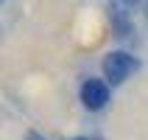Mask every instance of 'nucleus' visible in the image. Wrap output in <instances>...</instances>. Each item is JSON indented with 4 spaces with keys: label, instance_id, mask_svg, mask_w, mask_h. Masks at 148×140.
Here are the masks:
<instances>
[{
    "label": "nucleus",
    "instance_id": "obj_1",
    "mask_svg": "<svg viewBox=\"0 0 148 140\" xmlns=\"http://www.w3.org/2000/svg\"><path fill=\"white\" fill-rule=\"evenodd\" d=\"M137 70H140V59L134 53H129V50H112V53L103 56V79L112 87L129 81Z\"/></svg>",
    "mask_w": 148,
    "mask_h": 140
},
{
    "label": "nucleus",
    "instance_id": "obj_2",
    "mask_svg": "<svg viewBox=\"0 0 148 140\" xmlns=\"http://www.w3.org/2000/svg\"><path fill=\"white\" fill-rule=\"evenodd\" d=\"M143 0H109V23L115 28L117 39L134 34V14L140 11Z\"/></svg>",
    "mask_w": 148,
    "mask_h": 140
},
{
    "label": "nucleus",
    "instance_id": "obj_3",
    "mask_svg": "<svg viewBox=\"0 0 148 140\" xmlns=\"http://www.w3.org/2000/svg\"><path fill=\"white\" fill-rule=\"evenodd\" d=\"M81 104L90 112H101V109L109 107V98H112V92H109V84L103 79H87L81 84Z\"/></svg>",
    "mask_w": 148,
    "mask_h": 140
},
{
    "label": "nucleus",
    "instance_id": "obj_4",
    "mask_svg": "<svg viewBox=\"0 0 148 140\" xmlns=\"http://www.w3.org/2000/svg\"><path fill=\"white\" fill-rule=\"evenodd\" d=\"M28 140H45V137H42L39 132H28Z\"/></svg>",
    "mask_w": 148,
    "mask_h": 140
},
{
    "label": "nucleus",
    "instance_id": "obj_5",
    "mask_svg": "<svg viewBox=\"0 0 148 140\" xmlns=\"http://www.w3.org/2000/svg\"><path fill=\"white\" fill-rule=\"evenodd\" d=\"M73 140H101V137H73Z\"/></svg>",
    "mask_w": 148,
    "mask_h": 140
},
{
    "label": "nucleus",
    "instance_id": "obj_6",
    "mask_svg": "<svg viewBox=\"0 0 148 140\" xmlns=\"http://www.w3.org/2000/svg\"><path fill=\"white\" fill-rule=\"evenodd\" d=\"M0 3H3V0H0Z\"/></svg>",
    "mask_w": 148,
    "mask_h": 140
}]
</instances>
